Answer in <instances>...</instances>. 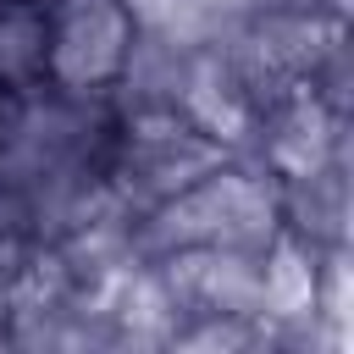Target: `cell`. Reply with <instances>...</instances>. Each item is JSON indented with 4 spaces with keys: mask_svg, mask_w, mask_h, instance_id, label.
<instances>
[{
    "mask_svg": "<svg viewBox=\"0 0 354 354\" xmlns=\"http://www.w3.org/2000/svg\"><path fill=\"white\" fill-rule=\"evenodd\" d=\"M277 232H282V183L254 155H227L199 183H188L183 194L138 216V254L149 260V254L194 249V243L260 254Z\"/></svg>",
    "mask_w": 354,
    "mask_h": 354,
    "instance_id": "cell-1",
    "label": "cell"
},
{
    "mask_svg": "<svg viewBox=\"0 0 354 354\" xmlns=\"http://www.w3.org/2000/svg\"><path fill=\"white\" fill-rule=\"evenodd\" d=\"M138 39L127 0H50V88L111 100Z\"/></svg>",
    "mask_w": 354,
    "mask_h": 354,
    "instance_id": "cell-2",
    "label": "cell"
},
{
    "mask_svg": "<svg viewBox=\"0 0 354 354\" xmlns=\"http://www.w3.org/2000/svg\"><path fill=\"white\" fill-rule=\"evenodd\" d=\"M171 315H238V321H266V271L260 254L249 249H221V243H194V249H166L149 254Z\"/></svg>",
    "mask_w": 354,
    "mask_h": 354,
    "instance_id": "cell-3",
    "label": "cell"
},
{
    "mask_svg": "<svg viewBox=\"0 0 354 354\" xmlns=\"http://www.w3.org/2000/svg\"><path fill=\"white\" fill-rule=\"evenodd\" d=\"M282 232L315 249H348V160L282 183Z\"/></svg>",
    "mask_w": 354,
    "mask_h": 354,
    "instance_id": "cell-4",
    "label": "cell"
},
{
    "mask_svg": "<svg viewBox=\"0 0 354 354\" xmlns=\"http://www.w3.org/2000/svg\"><path fill=\"white\" fill-rule=\"evenodd\" d=\"M50 83V6L0 0V88L33 94Z\"/></svg>",
    "mask_w": 354,
    "mask_h": 354,
    "instance_id": "cell-5",
    "label": "cell"
},
{
    "mask_svg": "<svg viewBox=\"0 0 354 354\" xmlns=\"http://www.w3.org/2000/svg\"><path fill=\"white\" fill-rule=\"evenodd\" d=\"M11 271H0V343H6V315H11V288H6Z\"/></svg>",
    "mask_w": 354,
    "mask_h": 354,
    "instance_id": "cell-6",
    "label": "cell"
},
{
    "mask_svg": "<svg viewBox=\"0 0 354 354\" xmlns=\"http://www.w3.org/2000/svg\"><path fill=\"white\" fill-rule=\"evenodd\" d=\"M11 111H17V94H11V88H0V133H6V122H11Z\"/></svg>",
    "mask_w": 354,
    "mask_h": 354,
    "instance_id": "cell-7",
    "label": "cell"
}]
</instances>
